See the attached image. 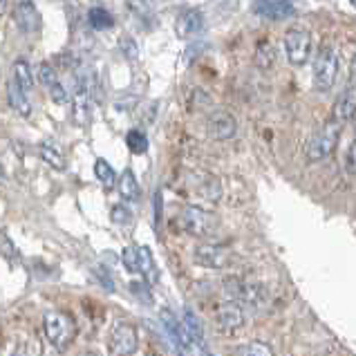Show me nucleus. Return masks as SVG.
Returning a JSON list of instances; mask_svg holds the SVG:
<instances>
[{
	"label": "nucleus",
	"instance_id": "1",
	"mask_svg": "<svg viewBox=\"0 0 356 356\" xmlns=\"http://www.w3.org/2000/svg\"><path fill=\"white\" fill-rule=\"evenodd\" d=\"M337 76H339V52L334 45L325 43L321 45L316 60H314V70H312L314 90L321 95H327L334 88V83H337Z\"/></svg>",
	"mask_w": 356,
	"mask_h": 356
},
{
	"label": "nucleus",
	"instance_id": "2",
	"mask_svg": "<svg viewBox=\"0 0 356 356\" xmlns=\"http://www.w3.org/2000/svg\"><path fill=\"white\" fill-rule=\"evenodd\" d=\"M339 139H341V124L330 121V124H325L321 130H316L309 137L307 146H305V157H307L309 164H318V161L330 159L339 146Z\"/></svg>",
	"mask_w": 356,
	"mask_h": 356
},
{
	"label": "nucleus",
	"instance_id": "3",
	"mask_svg": "<svg viewBox=\"0 0 356 356\" xmlns=\"http://www.w3.org/2000/svg\"><path fill=\"white\" fill-rule=\"evenodd\" d=\"M43 327H45L47 341L52 343L56 350H60V352L67 350L70 343L74 341L76 325H74L72 316H67L65 312H49V314H45Z\"/></svg>",
	"mask_w": 356,
	"mask_h": 356
},
{
	"label": "nucleus",
	"instance_id": "4",
	"mask_svg": "<svg viewBox=\"0 0 356 356\" xmlns=\"http://www.w3.org/2000/svg\"><path fill=\"white\" fill-rule=\"evenodd\" d=\"M179 227L184 229L188 236L195 238H211L218 231L220 220L213 213L200 209V207H186L179 213Z\"/></svg>",
	"mask_w": 356,
	"mask_h": 356
},
{
	"label": "nucleus",
	"instance_id": "5",
	"mask_svg": "<svg viewBox=\"0 0 356 356\" xmlns=\"http://www.w3.org/2000/svg\"><path fill=\"white\" fill-rule=\"evenodd\" d=\"M284 45V54L291 65H305L312 56V34L302 27H291L284 32L282 38Z\"/></svg>",
	"mask_w": 356,
	"mask_h": 356
},
{
	"label": "nucleus",
	"instance_id": "6",
	"mask_svg": "<svg viewBox=\"0 0 356 356\" xmlns=\"http://www.w3.org/2000/svg\"><path fill=\"white\" fill-rule=\"evenodd\" d=\"M193 260L207 269H227L233 262V253L222 244H200L193 251Z\"/></svg>",
	"mask_w": 356,
	"mask_h": 356
},
{
	"label": "nucleus",
	"instance_id": "7",
	"mask_svg": "<svg viewBox=\"0 0 356 356\" xmlns=\"http://www.w3.org/2000/svg\"><path fill=\"white\" fill-rule=\"evenodd\" d=\"M139 348V337L135 325L119 323L110 334V352L113 356H132Z\"/></svg>",
	"mask_w": 356,
	"mask_h": 356
},
{
	"label": "nucleus",
	"instance_id": "8",
	"mask_svg": "<svg viewBox=\"0 0 356 356\" xmlns=\"http://www.w3.org/2000/svg\"><path fill=\"white\" fill-rule=\"evenodd\" d=\"M207 130H209V137L216 139V141H229L236 137L238 132V121L231 113L227 110H216L209 121H207Z\"/></svg>",
	"mask_w": 356,
	"mask_h": 356
},
{
	"label": "nucleus",
	"instance_id": "9",
	"mask_svg": "<svg viewBox=\"0 0 356 356\" xmlns=\"http://www.w3.org/2000/svg\"><path fill=\"white\" fill-rule=\"evenodd\" d=\"M213 318H216L218 330L231 334V332L240 330L242 325H244V312H242L240 305L227 300V302L218 305V307H216V314H213Z\"/></svg>",
	"mask_w": 356,
	"mask_h": 356
},
{
	"label": "nucleus",
	"instance_id": "10",
	"mask_svg": "<svg viewBox=\"0 0 356 356\" xmlns=\"http://www.w3.org/2000/svg\"><path fill=\"white\" fill-rule=\"evenodd\" d=\"M253 12L264 20H287L296 16V7L287 0H262V3H253Z\"/></svg>",
	"mask_w": 356,
	"mask_h": 356
},
{
	"label": "nucleus",
	"instance_id": "11",
	"mask_svg": "<svg viewBox=\"0 0 356 356\" xmlns=\"http://www.w3.org/2000/svg\"><path fill=\"white\" fill-rule=\"evenodd\" d=\"M14 18H16L18 29L27 36H34L40 29V16L36 12L34 3H16L14 5Z\"/></svg>",
	"mask_w": 356,
	"mask_h": 356
},
{
	"label": "nucleus",
	"instance_id": "12",
	"mask_svg": "<svg viewBox=\"0 0 356 356\" xmlns=\"http://www.w3.org/2000/svg\"><path fill=\"white\" fill-rule=\"evenodd\" d=\"M175 29H177V36L181 38L200 34L202 29H204V14H202L200 9H184L175 20Z\"/></svg>",
	"mask_w": 356,
	"mask_h": 356
},
{
	"label": "nucleus",
	"instance_id": "13",
	"mask_svg": "<svg viewBox=\"0 0 356 356\" xmlns=\"http://www.w3.org/2000/svg\"><path fill=\"white\" fill-rule=\"evenodd\" d=\"M354 117H356V90L350 86L337 97V104H334V121L343 126L345 121H352Z\"/></svg>",
	"mask_w": 356,
	"mask_h": 356
},
{
	"label": "nucleus",
	"instance_id": "14",
	"mask_svg": "<svg viewBox=\"0 0 356 356\" xmlns=\"http://www.w3.org/2000/svg\"><path fill=\"white\" fill-rule=\"evenodd\" d=\"M181 325H184V330L188 334L191 343L195 345V348H204V325L197 318V314L193 312L191 307L184 309V318H181Z\"/></svg>",
	"mask_w": 356,
	"mask_h": 356
},
{
	"label": "nucleus",
	"instance_id": "15",
	"mask_svg": "<svg viewBox=\"0 0 356 356\" xmlns=\"http://www.w3.org/2000/svg\"><path fill=\"white\" fill-rule=\"evenodd\" d=\"M119 193H121V197L124 200H130V202H137L141 197V188H139V181L135 177V172H132L130 168L121 172V177H119Z\"/></svg>",
	"mask_w": 356,
	"mask_h": 356
},
{
	"label": "nucleus",
	"instance_id": "16",
	"mask_svg": "<svg viewBox=\"0 0 356 356\" xmlns=\"http://www.w3.org/2000/svg\"><path fill=\"white\" fill-rule=\"evenodd\" d=\"M7 101H9V106H12L18 115L29 117V113H32L29 99L25 97V92H23V90H20L16 83H9V86H7Z\"/></svg>",
	"mask_w": 356,
	"mask_h": 356
},
{
	"label": "nucleus",
	"instance_id": "17",
	"mask_svg": "<svg viewBox=\"0 0 356 356\" xmlns=\"http://www.w3.org/2000/svg\"><path fill=\"white\" fill-rule=\"evenodd\" d=\"M14 83L23 90V92H29L34 88V76H32V70H29L27 60H16L14 63Z\"/></svg>",
	"mask_w": 356,
	"mask_h": 356
},
{
	"label": "nucleus",
	"instance_id": "18",
	"mask_svg": "<svg viewBox=\"0 0 356 356\" xmlns=\"http://www.w3.org/2000/svg\"><path fill=\"white\" fill-rule=\"evenodd\" d=\"M95 177L101 181V184H104V188H113L117 181H119L115 168L110 166L106 159H101V157L95 161Z\"/></svg>",
	"mask_w": 356,
	"mask_h": 356
},
{
	"label": "nucleus",
	"instance_id": "19",
	"mask_svg": "<svg viewBox=\"0 0 356 356\" xmlns=\"http://www.w3.org/2000/svg\"><path fill=\"white\" fill-rule=\"evenodd\" d=\"M139 273L144 276L148 282L157 280V267H155V258L148 247H139Z\"/></svg>",
	"mask_w": 356,
	"mask_h": 356
},
{
	"label": "nucleus",
	"instance_id": "20",
	"mask_svg": "<svg viewBox=\"0 0 356 356\" xmlns=\"http://www.w3.org/2000/svg\"><path fill=\"white\" fill-rule=\"evenodd\" d=\"M88 20H90V25H92L95 29H110L115 25V18H113V14L108 12V9H104V7H92L88 12Z\"/></svg>",
	"mask_w": 356,
	"mask_h": 356
},
{
	"label": "nucleus",
	"instance_id": "21",
	"mask_svg": "<svg viewBox=\"0 0 356 356\" xmlns=\"http://www.w3.org/2000/svg\"><path fill=\"white\" fill-rule=\"evenodd\" d=\"M233 356H273V350H271V345L264 341H251L247 345H240V348L233 352Z\"/></svg>",
	"mask_w": 356,
	"mask_h": 356
},
{
	"label": "nucleus",
	"instance_id": "22",
	"mask_svg": "<svg viewBox=\"0 0 356 356\" xmlns=\"http://www.w3.org/2000/svg\"><path fill=\"white\" fill-rule=\"evenodd\" d=\"M40 157H43V161H45L47 166H52V168H56V170H65V166H67V161H65V157H63V152L56 150V148H52L49 144H43V146H40Z\"/></svg>",
	"mask_w": 356,
	"mask_h": 356
},
{
	"label": "nucleus",
	"instance_id": "23",
	"mask_svg": "<svg viewBox=\"0 0 356 356\" xmlns=\"http://www.w3.org/2000/svg\"><path fill=\"white\" fill-rule=\"evenodd\" d=\"M126 144H128L130 152H135V155H144V152L148 150V137L141 130H128Z\"/></svg>",
	"mask_w": 356,
	"mask_h": 356
},
{
	"label": "nucleus",
	"instance_id": "24",
	"mask_svg": "<svg viewBox=\"0 0 356 356\" xmlns=\"http://www.w3.org/2000/svg\"><path fill=\"white\" fill-rule=\"evenodd\" d=\"M273 60H276V52H273V45L271 43H260L258 45V52H256V65L262 67V70H267L273 65Z\"/></svg>",
	"mask_w": 356,
	"mask_h": 356
},
{
	"label": "nucleus",
	"instance_id": "25",
	"mask_svg": "<svg viewBox=\"0 0 356 356\" xmlns=\"http://www.w3.org/2000/svg\"><path fill=\"white\" fill-rule=\"evenodd\" d=\"M121 260H124L126 271L139 273V247H126L121 253Z\"/></svg>",
	"mask_w": 356,
	"mask_h": 356
},
{
	"label": "nucleus",
	"instance_id": "26",
	"mask_svg": "<svg viewBox=\"0 0 356 356\" xmlns=\"http://www.w3.org/2000/svg\"><path fill=\"white\" fill-rule=\"evenodd\" d=\"M36 76H38V81H40V83H43L47 90L52 88L54 83H58L54 67H52V65H47V63H40V65L36 67Z\"/></svg>",
	"mask_w": 356,
	"mask_h": 356
},
{
	"label": "nucleus",
	"instance_id": "27",
	"mask_svg": "<svg viewBox=\"0 0 356 356\" xmlns=\"http://www.w3.org/2000/svg\"><path fill=\"white\" fill-rule=\"evenodd\" d=\"M0 253H3V256L9 258V260H18L16 244L12 242V238H9L5 231H0Z\"/></svg>",
	"mask_w": 356,
	"mask_h": 356
},
{
	"label": "nucleus",
	"instance_id": "28",
	"mask_svg": "<svg viewBox=\"0 0 356 356\" xmlns=\"http://www.w3.org/2000/svg\"><path fill=\"white\" fill-rule=\"evenodd\" d=\"M343 168L350 177H356V139L348 146V152H345V159H343Z\"/></svg>",
	"mask_w": 356,
	"mask_h": 356
},
{
	"label": "nucleus",
	"instance_id": "29",
	"mask_svg": "<svg viewBox=\"0 0 356 356\" xmlns=\"http://www.w3.org/2000/svg\"><path fill=\"white\" fill-rule=\"evenodd\" d=\"M110 220H113L115 225H128V222L132 220V216L124 204H115L113 211H110Z\"/></svg>",
	"mask_w": 356,
	"mask_h": 356
},
{
	"label": "nucleus",
	"instance_id": "30",
	"mask_svg": "<svg viewBox=\"0 0 356 356\" xmlns=\"http://www.w3.org/2000/svg\"><path fill=\"white\" fill-rule=\"evenodd\" d=\"M92 273H95V278L101 280V284H104V289H106V291H115V280H113V276L108 273L106 267H101V264H99V267L92 269Z\"/></svg>",
	"mask_w": 356,
	"mask_h": 356
},
{
	"label": "nucleus",
	"instance_id": "31",
	"mask_svg": "<svg viewBox=\"0 0 356 356\" xmlns=\"http://www.w3.org/2000/svg\"><path fill=\"white\" fill-rule=\"evenodd\" d=\"M119 47H121V52H124V56L126 58H130V60H135L137 56H139V49H137V43L132 38H128V36H124L119 40Z\"/></svg>",
	"mask_w": 356,
	"mask_h": 356
},
{
	"label": "nucleus",
	"instance_id": "32",
	"mask_svg": "<svg viewBox=\"0 0 356 356\" xmlns=\"http://www.w3.org/2000/svg\"><path fill=\"white\" fill-rule=\"evenodd\" d=\"M47 92H49V97H52L54 104H67V90L60 83H54Z\"/></svg>",
	"mask_w": 356,
	"mask_h": 356
},
{
	"label": "nucleus",
	"instance_id": "33",
	"mask_svg": "<svg viewBox=\"0 0 356 356\" xmlns=\"http://www.w3.org/2000/svg\"><path fill=\"white\" fill-rule=\"evenodd\" d=\"M159 220H161V193L157 191L155 193V222L159 225Z\"/></svg>",
	"mask_w": 356,
	"mask_h": 356
},
{
	"label": "nucleus",
	"instance_id": "34",
	"mask_svg": "<svg viewBox=\"0 0 356 356\" xmlns=\"http://www.w3.org/2000/svg\"><path fill=\"white\" fill-rule=\"evenodd\" d=\"M36 352L32 350V348H29V345H20V348L14 352V356H34Z\"/></svg>",
	"mask_w": 356,
	"mask_h": 356
},
{
	"label": "nucleus",
	"instance_id": "35",
	"mask_svg": "<svg viewBox=\"0 0 356 356\" xmlns=\"http://www.w3.org/2000/svg\"><path fill=\"white\" fill-rule=\"evenodd\" d=\"M350 86L356 90V54L352 58V65H350Z\"/></svg>",
	"mask_w": 356,
	"mask_h": 356
},
{
	"label": "nucleus",
	"instance_id": "36",
	"mask_svg": "<svg viewBox=\"0 0 356 356\" xmlns=\"http://www.w3.org/2000/svg\"><path fill=\"white\" fill-rule=\"evenodd\" d=\"M200 356H216L213 352H209L207 348H200Z\"/></svg>",
	"mask_w": 356,
	"mask_h": 356
},
{
	"label": "nucleus",
	"instance_id": "37",
	"mask_svg": "<svg viewBox=\"0 0 356 356\" xmlns=\"http://www.w3.org/2000/svg\"><path fill=\"white\" fill-rule=\"evenodd\" d=\"M7 7H9L7 3H0V16H3V14L7 12Z\"/></svg>",
	"mask_w": 356,
	"mask_h": 356
},
{
	"label": "nucleus",
	"instance_id": "38",
	"mask_svg": "<svg viewBox=\"0 0 356 356\" xmlns=\"http://www.w3.org/2000/svg\"><path fill=\"white\" fill-rule=\"evenodd\" d=\"M0 179H5V168H3V164H0Z\"/></svg>",
	"mask_w": 356,
	"mask_h": 356
},
{
	"label": "nucleus",
	"instance_id": "39",
	"mask_svg": "<svg viewBox=\"0 0 356 356\" xmlns=\"http://www.w3.org/2000/svg\"><path fill=\"white\" fill-rule=\"evenodd\" d=\"M354 7H356V3H354Z\"/></svg>",
	"mask_w": 356,
	"mask_h": 356
}]
</instances>
